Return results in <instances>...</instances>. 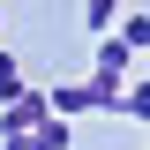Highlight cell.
I'll use <instances>...</instances> for the list:
<instances>
[{"mask_svg":"<svg viewBox=\"0 0 150 150\" xmlns=\"http://www.w3.org/2000/svg\"><path fill=\"white\" fill-rule=\"evenodd\" d=\"M120 38H128L135 53H150V15H120Z\"/></svg>","mask_w":150,"mask_h":150,"instance_id":"ba28073f","label":"cell"},{"mask_svg":"<svg viewBox=\"0 0 150 150\" xmlns=\"http://www.w3.org/2000/svg\"><path fill=\"white\" fill-rule=\"evenodd\" d=\"M45 98H53L60 120H75V112H112V105H120V98H112L105 83H90V75H83V83H60V90H45Z\"/></svg>","mask_w":150,"mask_h":150,"instance_id":"7a4b0ae2","label":"cell"},{"mask_svg":"<svg viewBox=\"0 0 150 150\" xmlns=\"http://www.w3.org/2000/svg\"><path fill=\"white\" fill-rule=\"evenodd\" d=\"M23 90H30V83H23V68H15V53L0 45V105H8V98H23Z\"/></svg>","mask_w":150,"mask_h":150,"instance_id":"52a82bcc","label":"cell"},{"mask_svg":"<svg viewBox=\"0 0 150 150\" xmlns=\"http://www.w3.org/2000/svg\"><path fill=\"white\" fill-rule=\"evenodd\" d=\"M128 75H135V45H128L120 30L98 38V68H90V83H105V90L120 98V90H128Z\"/></svg>","mask_w":150,"mask_h":150,"instance_id":"6da1fadb","label":"cell"},{"mask_svg":"<svg viewBox=\"0 0 150 150\" xmlns=\"http://www.w3.org/2000/svg\"><path fill=\"white\" fill-rule=\"evenodd\" d=\"M112 112H128V120H150V75H143V83H128Z\"/></svg>","mask_w":150,"mask_h":150,"instance_id":"8992f818","label":"cell"},{"mask_svg":"<svg viewBox=\"0 0 150 150\" xmlns=\"http://www.w3.org/2000/svg\"><path fill=\"white\" fill-rule=\"evenodd\" d=\"M112 23H120V0H83V30L90 38H112Z\"/></svg>","mask_w":150,"mask_h":150,"instance_id":"5b68a950","label":"cell"},{"mask_svg":"<svg viewBox=\"0 0 150 150\" xmlns=\"http://www.w3.org/2000/svg\"><path fill=\"white\" fill-rule=\"evenodd\" d=\"M38 120H53V98L45 90H23V98L0 105V135H23V128H38Z\"/></svg>","mask_w":150,"mask_h":150,"instance_id":"3957f363","label":"cell"},{"mask_svg":"<svg viewBox=\"0 0 150 150\" xmlns=\"http://www.w3.org/2000/svg\"><path fill=\"white\" fill-rule=\"evenodd\" d=\"M0 150H68V120H38V128H23V135H0Z\"/></svg>","mask_w":150,"mask_h":150,"instance_id":"277c9868","label":"cell"}]
</instances>
